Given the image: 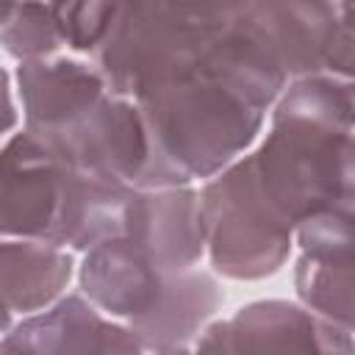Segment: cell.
<instances>
[{"label": "cell", "instance_id": "obj_11", "mask_svg": "<svg viewBox=\"0 0 355 355\" xmlns=\"http://www.w3.org/2000/svg\"><path fill=\"white\" fill-rule=\"evenodd\" d=\"M0 352H144V347L128 324L103 319L92 300L69 294L3 333Z\"/></svg>", "mask_w": 355, "mask_h": 355}, {"label": "cell", "instance_id": "obj_10", "mask_svg": "<svg viewBox=\"0 0 355 355\" xmlns=\"http://www.w3.org/2000/svg\"><path fill=\"white\" fill-rule=\"evenodd\" d=\"M116 236L164 272L191 269L205 252L200 194L191 186L133 189Z\"/></svg>", "mask_w": 355, "mask_h": 355}, {"label": "cell", "instance_id": "obj_6", "mask_svg": "<svg viewBox=\"0 0 355 355\" xmlns=\"http://www.w3.org/2000/svg\"><path fill=\"white\" fill-rule=\"evenodd\" d=\"M236 39L250 67L280 92L305 75H352L349 8L338 0H241Z\"/></svg>", "mask_w": 355, "mask_h": 355}, {"label": "cell", "instance_id": "obj_17", "mask_svg": "<svg viewBox=\"0 0 355 355\" xmlns=\"http://www.w3.org/2000/svg\"><path fill=\"white\" fill-rule=\"evenodd\" d=\"M17 3H22V0H0V25H3V19L11 14V8H14Z\"/></svg>", "mask_w": 355, "mask_h": 355}, {"label": "cell", "instance_id": "obj_3", "mask_svg": "<svg viewBox=\"0 0 355 355\" xmlns=\"http://www.w3.org/2000/svg\"><path fill=\"white\" fill-rule=\"evenodd\" d=\"M133 186L94 178L28 130L0 147V236L92 250L122 233Z\"/></svg>", "mask_w": 355, "mask_h": 355}, {"label": "cell", "instance_id": "obj_5", "mask_svg": "<svg viewBox=\"0 0 355 355\" xmlns=\"http://www.w3.org/2000/svg\"><path fill=\"white\" fill-rule=\"evenodd\" d=\"M83 294L111 316L128 322L144 352H186L219 311L225 294L200 269L164 272L144 261L122 236H111L80 263Z\"/></svg>", "mask_w": 355, "mask_h": 355}, {"label": "cell", "instance_id": "obj_16", "mask_svg": "<svg viewBox=\"0 0 355 355\" xmlns=\"http://www.w3.org/2000/svg\"><path fill=\"white\" fill-rule=\"evenodd\" d=\"M8 327H11V311L3 305V300H0V336L3 333H8Z\"/></svg>", "mask_w": 355, "mask_h": 355}, {"label": "cell", "instance_id": "obj_9", "mask_svg": "<svg viewBox=\"0 0 355 355\" xmlns=\"http://www.w3.org/2000/svg\"><path fill=\"white\" fill-rule=\"evenodd\" d=\"M294 236L297 297L316 316L352 330V205L302 219Z\"/></svg>", "mask_w": 355, "mask_h": 355}, {"label": "cell", "instance_id": "obj_18", "mask_svg": "<svg viewBox=\"0 0 355 355\" xmlns=\"http://www.w3.org/2000/svg\"><path fill=\"white\" fill-rule=\"evenodd\" d=\"M338 3H341V6H344V8H349V0H338Z\"/></svg>", "mask_w": 355, "mask_h": 355}, {"label": "cell", "instance_id": "obj_2", "mask_svg": "<svg viewBox=\"0 0 355 355\" xmlns=\"http://www.w3.org/2000/svg\"><path fill=\"white\" fill-rule=\"evenodd\" d=\"M133 103L147 133V161L136 189L189 186L216 175L255 141L272 108L219 64L161 80Z\"/></svg>", "mask_w": 355, "mask_h": 355}, {"label": "cell", "instance_id": "obj_12", "mask_svg": "<svg viewBox=\"0 0 355 355\" xmlns=\"http://www.w3.org/2000/svg\"><path fill=\"white\" fill-rule=\"evenodd\" d=\"M72 255L36 239L0 241V300L14 313L47 308L72 277Z\"/></svg>", "mask_w": 355, "mask_h": 355}, {"label": "cell", "instance_id": "obj_13", "mask_svg": "<svg viewBox=\"0 0 355 355\" xmlns=\"http://www.w3.org/2000/svg\"><path fill=\"white\" fill-rule=\"evenodd\" d=\"M0 44L17 61L47 58L64 44L47 0H22L0 25Z\"/></svg>", "mask_w": 355, "mask_h": 355}, {"label": "cell", "instance_id": "obj_14", "mask_svg": "<svg viewBox=\"0 0 355 355\" xmlns=\"http://www.w3.org/2000/svg\"><path fill=\"white\" fill-rule=\"evenodd\" d=\"M61 42L78 53H94L103 42L116 0H47Z\"/></svg>", "mask_w": 355, "mask_h": 355}, {"label": "cell", "instance_id": "obj_15", "mask_svg": "<svg viewBox=\"0 0 355 355\" xmlns=\"http://www.w3.org/2000/svg\"><path fill=\"white\" fill-rule=\"evenodd\" d=\"M14 125H17V108L11 100V78L0 67V136L8 133Z\"/></svg>", "mask_w": 355, "mask_h": 355}, {"label": "cell", "instance_id": "obj_1", "mask_svg": "<svg viewBox=\"0 0 355 355\" xmlns=\"http://www.w3.org/2000/svg\"><path fill=\"white\" fill-rule=\"evenodd\" d=\"M272 105V130L247 158L275 211L297 227L319 211L352 205V78H294Z\"/></svg>", "mask_w": 355, "mask_h": 355}, {"label": "cell", "instance_id": "obj_7", "mask_svg": "<svg viewBox=\"0 0 355 355\" xmlns=\"http://www.w3.org/2000/svg\"><path fill=\"white\" fill-rule=\"evenodd\" d=\"M197 194L205 250L219 275L261 280L286 263L294 227L263 197L247 155L211 175Z\"/></svg>", "mask_w": 355, "mask_h": 355}, {"label": "cell", "instance_id": "obj_4", "mask_svg": "<svg viewBox=\"0 0 355 355\" xmlns=\"http://www.w3.org/2000/svg\"><path fill=\"white\" fill-rule=\"evenodd\" d=\"M239 0H116L94 67L111 92H139L202 67H227L225 44ZM230 69V67H227Z\"/></svg>", "mask_w": 355, "mask_h": 355}, {"label": "cell", "instance_id": "obj_8", "mask_svg": "<svg viewBox=\"0 0 355 355\" xmlns=\"http://www.w3.org/2000/svg\"><path fill=\"white\" fill-rule=\"evenodd\" d=\"M194 349L205 352H352V330L333 324L313 311L261 300L241 308L225 322L205 324L194 338Z\"/></svg>", "mask_w": 355, "mask_h": 355}]
</instances>
